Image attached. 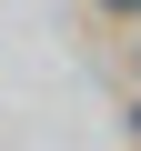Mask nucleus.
I'll return each mask as SVG.
<instances>
[{"instance_id":"f03ea898","label":"nucleus","mask_w":141,"mask_h":151,"mask_svg":"<svg viewBox=\"0 0 141 151\" xmlns=\"http://www.w3.org/2000/svg\"><path fill=\"white\" fill-rule=\"evenodd\" d=\"M131 131H141V91H131Z\"/></svg>"},{"instance_id":"f257e3e1","label":"nucleus","mask_w":141,"mask_h":151,"mask_svg":"<svg viewBox=\"0 0 141 151\" xmlns=\"http://www.w3.org/2000/svg\"><path fill=\"white\" fill-rule=\"evenodd\" d=\"M91 10H101V20H131V30H141V0H91Z\"/></svg>"},{"instance_id":"7ed1b4c3","label":"nucleus","mask_w":141,"mask_h":151,"mask_svg":"<svg viewBox=\"0 0 141 151\" xmlns=\"http://www.w3.org/2000/svg\"><path fill=\"white\" fill-rule=\"evenodd\" d=\"M131 60H141V50H131Z\"/></svg>"}]
</instances>
